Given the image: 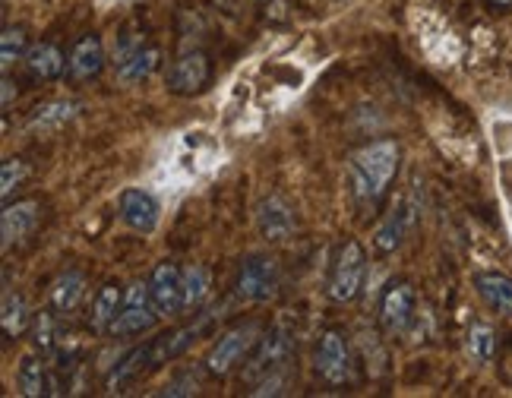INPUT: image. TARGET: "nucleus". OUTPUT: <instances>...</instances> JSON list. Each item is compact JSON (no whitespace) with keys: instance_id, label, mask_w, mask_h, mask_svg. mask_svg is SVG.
<instances>
[{"instance_id":"nucleus-21","label":"nucleus","mask_w":512,"mask_h":398,"mask_svg":"<svg viewBox=\"0 0 512 398\" xmlns=\"http://www.w3.org/2000/svg\"><path fill=\"white\" fill-rule=\"evenodd\" d=\"M206 320H209V316H203L200 323H193V326H187V329H177V332H171V335L155 338V342L149 345V348H152V364H165V361H171V357L184 354V351L196 342V335H200V332L206 329Z\"/></svg>"},{"instance_id":"nucleus-11","label":"nucleus","mask_w":512,"mask_h":398,"mask_svg":"<svg viewBox=\"0 0 512 398\" xmlns=\"http://www.w3.org/2000/svg\"><path fill=\"white\" fill-rule=\"evenodd\" d=\"M380 323L389 335H405L415 323V291L408 282H392L380 301Z\"/></svg>"},{"instance_id":"nucleus-24","label":"nucleus","mask_w":512,"mask_h":398,"mask_svg":"<svg viewBox=\"0 0 512 398\" xmlns=\"http://www.w3.org/2000/svg\"><path fill=\"white\" fill-rule=\"evenodd\" d=\"M212 294V272L203 263L184 269V310H200Z\"/></svg>"},{"instance_id":"nucleus-5","label":"nucleus","mask_w":512,"mask_h":398,"mask_svg":"<svg viewBox=\"0 0 512 398\" xmlns=\"http://www.w3.org/2000/svg\"><path fill=\"white\" fill-rule=\"evenodd\" d=\"M285 370H291V338L285 329H272L250 351V361L244 367V380L250 386H256L260 380H266V376L285 373Z\"/></svg>"},{"instance_id":"nucleus-17","label":"nucleus","mask_w":512,"mask_h":398,"mask_svg":"<svg viewBox=\"0 0 512 398\" xmlns=\"http://www.w3.org/2000/svg\"><path fill=\"white\" fill-rule=\"evenodd\" d=\"M67 67H70V61L64 57V51L51 42H38L26 51V70H29V76L42 79V83H51V79H57Z\"/></svg>"},{"instance_id":"nucleus-32","label":"nucleus","mask_w":512,"mask_h":398,"mask_svg":"<svg viewBox=\"0 0 512 398\" xmlns=\"http://www.w3.org/2000/svg\"><path fill=\"white\" fill-rule=\"evenodd\" d=\"M13 105V79H10V73H4V108H10Z\"/></svg>"},{"instance_id":"nucleus-1","label":"nucleus","mask_w":512,"mask_h":398,"mask_svg":"<svg viewBox=\"0 0 512 398\" xmlns=\"http://www.w3.org/2000/svg\"><path fill=\"white\" fill-rule=\"evenodd\" d=\"M402 165V149L396 139H377L367 143L351 155L348 162V187L351 199L361 212L380 209V203L389 193V184L396 181Z\"/></svg>"},{"instance_id":"nucleus-29","label":"nucleus","mask_w":512,"mask_h":398,"mask_svg":"<svg viewBox=\"0 0 512 398\" xmlns=\"http://www.w3.org/2000/svg\"><path fill=\"white\" fill-rule=\"evenodd\" d=\"M32 348L38 354H54V348H57V320H54V313H38L32 320Z\"/></svg>"},{"instance_id":"nucleus-6","label":"nucleus","mask_w":512,"mask_h":398,"mask_svg":"<svg viewBox=\"0 0 512 398\" xmlns=\"http://www.w3.org/2000/svg\"><path fill=\"white\" fill-rule=\"evenodd\" d=\"M317 373L329 386H348L354 380V354L342 329H326L317 345Z\"/></svg>"},{"instance_id":"nucleus-19","label":"nucleus","mask_w":512,"mask_h":398,"mask_svg":"<svg viewBox=\"0 0 512 398\" xmlns=\"http://www.w3.org/2000/svg\"><path fill=\"white\" fill-rule=\"evenodd\" d=\"M159 61H162L159 48H155V45H140L127 57V61H121L114 70H117V76H121V83L133 86V83H143V79H149L155 70H159Z\"/></svg>"},{"instance_id":"nucleus-23","label":"nucleus","mask_w":512,"mask_h":398,"mask_svg":"<svg viewBox=\"0 0 512 398\" xmlns=\"http://www.w3.org/2000/svg\"><path fill=\"white\" fill-rule=\"evenodd\" d=\"M80 102H73V98H57V102H48V105H38L29 117V127L35 130H54L67 121H73L76 114H80Z\"/></svg>"},{"instance_id":"nucleus-28","label":"nucleus","mask_w":512,"mask_h":398,"mask_svg":"<svg viewBox=\"0 0 512 398\" xmlns=\"http://www.w3.org/2000/svg\"><path fill=\"white\" fill-rule=\"evenodd\" d=\"M146 364H152V348H149V345H146V348H133V351L124 357V361L108 373V389L121 386L124 380H130L133 373H140Z\"/></svg>"},{"instance_id":"nucleus-12","label":"nucleus","mask_w":512,"mask_h":398,"mask_svg":"<svg viewBox=\"0 0 512 398\" xmlns=\"http://www.w3.org/2000/svg\"><path fill=\"white\" fill-rule=\"evenodd\" d=\"M256 228L272 244H285L298 231V218H294V209L285 203L282 196H266L260 206H256Z\"/></svg>"},{"instance_id":"nucleus-9","label":"nucleus","mask_w":512,"mask_h":398,"mask_svg":"<svg viewBox=\"0 0 512 398\" xmlns=\"http://www.w3.org/2000/svg\"><path fill=\"white\" fill-rule=\"evenodd\" d=\"M149 294L162 320H171L184 310V269H177L171 260L159 263L149 275Z\"/></svg>"},{"instance_id":"nucleus-8","label":"nucleus","mask_w":512,"mask_h":398,"mask_svg":"<svg viewBox=\"0 0 512 398\" xmlns=\"http://www.w3.org/2000/svg\"><path fill=\"white\" fill-rule=\"evenodd\" d=\"M212 79V64L203 51H184L177 54L165 70V86L174 95H196L209 86Z\"/></svg>"},{"instance_id":"nucleus-16","label":"nucleus","mask_w":512,"mask_h":398,"mask_svg":"<svg viewBox=\"0 0 512 398\" xmlns=\"http://www.w3.org/2000/svg\"><path fill=\"white\" fill-rule=\"evenodd\" d=\"M45 357V354H42ZM42 357L35 354H26L23 361H19V370H16V386L26 398H42V395H54V376L48 370V364Z\"/></svg>"},{"instance_id":"nucleus-14","label":"nucleus","mask_w":512,"mask_h":398,"mask_svg":"<svg viewBox=\"0 0 512 398\" xmlns=\"http://www.w3.org/2000/svg\"><path fill=\"white\" fill-rule=\"evenodd\" d=\"M70 76L80 79V83H89L98 73L105 70V45L98 35H83L80 42L70 51Z\"/></svg>"},{"instance_id":"nucleus-2","label":"nucleus","mask_w":512,"mask_h":398,"mask_svg":"<svg viewBox=\"0 0 512 398\" xmlns=\"http://www.w3.org/2000/svg\"><path fill=\"white\" fill-rule=\"evenodd\" d=\"M256 342H260V326L256 323H241V326L228 329L225 335H219V342H215L212 351L206 354V370L212 376L234 373L250 357Z\"/></svg>"},{"instance_id":"nucleus-4","label":"nucleus","mask_w":512,"mask_h":398,"mask_svg":"<svg viewBox=\"0 0 512 398\" xmlns=\"http://www.w3.org/2000/svg\"><path fill=\"white\" fill-rule=\"evenodd\" d=\"M279 291V263L272 256H247L241 263L238 275H234V294L244 304H263Z\"/></svg>"},{"instance_id":"nucleus-25","label":"nucleus","mask_w":512,"mask_h":398,"mask_svg":"<svg viewBox=\"0 0 512 398\" xmlns=\"http://www.w3.org/2000/svg\"><path fill=\"white\" fill-rule=\"evenodd\" d=\"M465 348L475 364H490L494 361V351H497V332L487 323H475L465 335Z\"/></svg>"},{"instance_id":"nucleus-18","label":"nucleus","mask_w":512,"mask_h":398,"mask_svg":"<svg viewBox=\"0 0 512 398\" xmlns=\"http://www.w3.org/2000/svg\"><path fill=\"white\" fill-rule=\"evenodd\" d=\"M475 288L484 297V304L490 310H497L503 316H512V278L500 272H478Z\"/></svg>"},{"instance_id":"nucleus-26","label":"nucleus","mask_w":512,"mask_h":398,"mask_svg":"<svg viewBox=\"0 0 512 398\" xmlns=\"http://www.w3.org/2000/svg\"><path fill=\"white\" fill-rule=\"evenodd\" d=\"M405 212L396 209L386 215V222L380 225L377 237H373V247H377V253H392L402 247V237H405Z\"/></svg>"},{"instance_id":"nucleus-13","label":"nucleus","mask_w":512,"mask_h":398,"mask_svg":"<svg viewBox=\"0 0 512 398\" xmlns=\"http://www.w3.org/2000/svg\"><path fill=\"white\" fill-rule=\"evenodd\" d=\"M121 218L136 234H152L159 225V203L146 190H124L121 193Z\"/></svg>"},{"instance_id":"nucleus-10","label":"nucleus","mask_w":512,"mask_h":398,"mask_svg":"<svg viewBox=\"0 0 512 398\" xmlns=\"http://www.w3.org/2000/svg\"><path fill=\"white\" fill-rule=\"evenodd\" d=\"M42 222V203L38 199H16V203H7L4 212H0V247L4 253L13 250V244H23L26 237L38 228Z\"/></svg>"},{"instance_id":"nucleus-31","label":"nucleus","mask_w":512,"mask_h":398,"mask_svg":"<svg viewBox=\"0 0 512 398\" xmlns=\"http://www.w3.org/2000/svg\"><path fill=\"white\" fill-rule=\"evenodd\" d=\"M200 392V376L196 373H181L177 380H171V383H165V389H159V395H196Z\"/></svg>"},{"instance_id":"nucleus-30","label":"nucleus","mask_w":512,"mask_h":398,"mask_svg":"<svg viewBox=\"0 0 512 398\" xmlns=\"http://www.w3.org/2000/svg\"><path fill=\"white\" fill-rule=\"evenodd\" d=\"M26 174H29V168L23 158H7V162L0 165V193H4V199H10L16 187H23Z\"/></svg>"},{"instance_id":"nucleus-15","label":"nucleus","mask_w":512,"mask_h":398,"mask_svg":"<svg viewBox=\"0 0 512 398\" xmlns=\"http://www.w3.org/2000/svg\"><path fill=\"white\" fill-rule=\"evenodd\" d=\"M121 304H124V291L117 282H108V285L98 288V294L92 297V304H89V316H86L89 329L98 332V335L111 332L117 313H121Z\"/></svg>"},{"instance_id":"nucleus-22","label":"nucleus","mask_w":512,"mask_h":398,"mask_svg":"<svg viewBox=\"0 0 512 398\" xmlns=\"http://www.w3.org/2000/svg\"><path fill=\"white\" fill-rule=\"evenodd\" d=\"M0 326L7 338H19L29 329V304L16 288H10V282L4 285V301H0Z\"/></svg>"},{"instance_id":"nucleus-7","label":"nucleus","mask_w":512,"mask_h":398,"mask_svg":"<svg viewBox=\"0 0 512 398\" xmlns=\"http://www.w3.org/2000/svg\"><path fill=\"white\" fill-rule=\"evenodd\" d=\"M155 320H159V310H155V304H152L149 282H133L124 291V304H121V313H117V320L111 326V335H121V338L143 335L155 326Z\"/></svg>"},{"instance_id":"nucleus-20","label":"nucleus","mask_w":512,"mask_h":398,"mask_svg":"<svg viewBox=\"0 0 512 398\" xmlns=\"http://www.w3.org/2000/svg\"><path fill=\"white\" fill-rule=\"evenodd\" d=\"M86 297V275L67 269L64 275H57V282L51 288V307L54 313H73Z\"/></svg>"},{"instance_id":"nucleus-33","label":"nucleus","mask_w":512,"mask_h":398,"mask_svg":"<svg viewBox=\"0 0 512 398\" xmlns=\"http://www.w3.org/2000/svg\"><path fill=\"white\" fill-rule=\"evenodd\" d=\"M494 7H512V0H490Z\"/></svg>"},{"instance_id":"nucleus-3","label":"nucleus","mask_w":512,"mask_h":398,"mask_svg":"<svg viewBox=\"0 0 512 398\" xmlns=\"http://www.w3.org/2000/svg\"><path fill=\"white\" fill-rule=\"evenodd\" d=\"M367 275V256L358 241H345L336 253V263L329 272V297L336 304H351L361 294Z\"/></svg>"},{"instance_id":"nucleus-27","label":"nucleus","mask_w":512,"mask_h":398,"mask_svg":"<svg viewBox=\"0 0 512 398\" xmlns=\"http://www.w3.org/2000/svg\"><path fill=\"white\" fill-rule=\"evenodd\" d=\"M26 32L16 29V26H7L4 35H0V67H4V73L13 70L16 61H26Z\"/></svg>"}]
</instances>
